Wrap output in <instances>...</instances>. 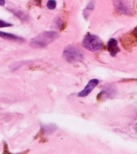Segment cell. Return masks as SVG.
<instances>
[{
	"mask_svg": "<svg viewBox=\"0 0 137 154\" xmlns=\"http://www.w3.org/2000/svg\"><path fill=\"white\" fill-rule=\"evenodd\" d=\"M59 36L55 31H44L32 38L30 41V45L34 48H44L54 41Z\"/></svg>",
	"mask_w": 137,
	"mask_h": 154,
	"instance_id": "obj_1",
	"label": "cell"
},
{
	"mask_svg": "<svg viewBox=\"0 0 137 154\" xmlns=\"http://www.w3.org/2000/svg\"><path fill=\"white\" fill-rule=\"evenodd\" d=\"M83 46L92 52L100 51L103 48V43L100 38L94 34L88 33L82 41Z\"/></svg>",
	"mask_w": 137,
	"mask_h": 154,
	"instance_id": "obj_2",
	"label": "cell"
},
{
	"mask_svg": "<svg viewBox=\"0 0 137 154\" xmlns=\"http://www.w3.org/2000/svg\"><path fill=\"white\" fill-rule=\"evenodd\" d=\"M63 56L65 60L69 63H75L81 61L84 57L83 53L80 49L71 45L64 49Z\"/></svg>",
	"mask_w": 137,
	"mask_h": 154,
	"instance_id": "obj_3",
	"label": "cell"
},
{
	"mask_svg": "<svg viewBox=\"0 0 137 154\" xmlns=\"http://www.w3.org/2000/svg\"><path fill=\"white\" fill-rule=\"evenodd\" d=\"M122 46L127 51H130L135 46H137V36L133 32L123 35L120 39Z\"/></svg>",
	"mask_w": 137,
	"mask_h": 154,
	"instance_id": "obj_4",
	"label": "cell"
},
{
	"mask_svg": "<svg viewBox=\"0 0 137 154\" xmlns=\"http://www.w3.org/2000/svg\"><path fill=\"white\" fill-rule=\"evenodd\" d=\"M99 81L97 79H91L88 83L87 84V85L85 87V88L78 93V96L79 97H85L87 95H88L91 91L96 87V85L99 84Z\"/></svg>",
	"mask_w": 137,
	"mask_h": 154,
	"instance_id": "obj_5",
	"label": "cell"
},
{
	"mask_svg": "<svg viewBox=\"0 0 137 154\" xmlns=\"http://www.w3.org/2000/svg\"><path fill=\"white\" fill-rule=\"evenodd\" d=\"M117 10L123 14H128L130 13V7L126 0H117L115 2Z\"/></svg>",
	"mask_w": 137,
	"mask_h": 154,
	"instance_id": "obj_6",
	"label": "cell"
},
{
	"mask_svg": "<svg viewBox=\"0 0 137 154\" xmlns=\"http://www.w3.org/2000/svg\"><path fill=\"white\" fill-rule=\"evenodd\" d=\"M107 48L111 55L112 57H115L117 54L120 51V49L118 45V42L116 39L114 38H111L109 40L107 45Z\"/></svg>",
	"mask_w": 137,
	"mask_h": 154,
	"instance_id": "obj_7",
	"label": "cell"
},
{
	"mask_svg": "<svg viewBox=\"0 0 137 154\" xmlns=\"http://www.w3.org/2000/svg\"><path fill=\"white\" fill-rule=\"evenodd\" d=\"M0 35L1 37L5 38V39H8V40H14V41H22L23 39L20 37H18L14 34H11V33H7L5 32L1 31L0 32Z\"/></svg>",
	"mask_w": 137,
	"mask_h": 154,
	"instance_id": "obj_8",
	"label": "cell"
},
{
	"mask_svg": "<svg viewBox=\"0 0 137 154\" xmlns=\"http://www.w3.org/2000/svg\"><path fill=\"white\" fill-rule=\"evenodd\" d=\"M94 7V5H93V3L92 2H91L88 5V6L87 7V8L85 9L84 11V16L85 17H87V16H88V14L90 13V11Z\"/></svg>",
	"mask_w": 137,
	"mask_h": 154,
	"instance_id": "obj_9",
	"label": "cell"
},
{
	"mask_svg": "<svg viewBox=\"0 0 137 154\" xmlns=\"http://www.w3.org/2000/svg\"><path fill=\"white\" fill-rule=\"evenodd\" d=\"M56 2L55 0H49L47 2L46 6L50 10H53L55 8Z\"/></svg>",
	"mask_w": 137,
	"mask_h": 154,
	"instance_id": "obj_10",
	"label": "cell"
},
{
	"mask_svg": "<svg viewBox=\"0 0 137 154\" xmlns=\"http://www.w3.org/2000/svg\"><path fill=\"white\" fill-rule=\"evenodd\" d=\"M12 25H13V24L7 23V22L2 20H0V26H1V28L6 27V26H12Z\"/></svg>",
	"mask_w": 137,
	"mask_h": 154,
	"instance_id": "obj_11",
	"label": "cell"
},
{
	"mask_svg": "<svg viewBox=\"0 0 137 154\" xmlns=\"http://www.w3.org/2000/svg\"><path fill=\"white\" fill-rule=\"evenodd\" d=\"M132 32H133L135 35L137 36V26H136L135 28V29L133 30Z\"/></svg>",
	"mask_w": 137,
	"mask_h": 154,
	"instance_id": "obj_12",
	"label": "cell"
},
{
	"mask_svg": "<svg viewBox=\"0 0 137 154\" xmlns=\"http://www.w3.org/2000/svg\"><path fill=\"white\" fill-rule=\"evenodd\" d=\"M4 149H5V151L4 152V153H6V150H7L8 151V147H7V144L5 143H4Z\"/></svg>",
	"mask_w": 137,
	"mask_h": 154,
	"instance_id": "obj_13",
	"label": "cell"
},
{
	"mask_svg": "<svg viewBox=\"0 0 137 154\" xmlns=\"http://www.w3.org/2000/svg\"><path fill=\"white\" fill-rule=\"evenodd\" d=\"M1 5H4V3H5V1L4 0H1Z\"/></svg>",
	"mask_w": 137,
	"mask_h": 154,
	"instance_id": "obj_14",
	"label": "cell"
}]
</instances>
